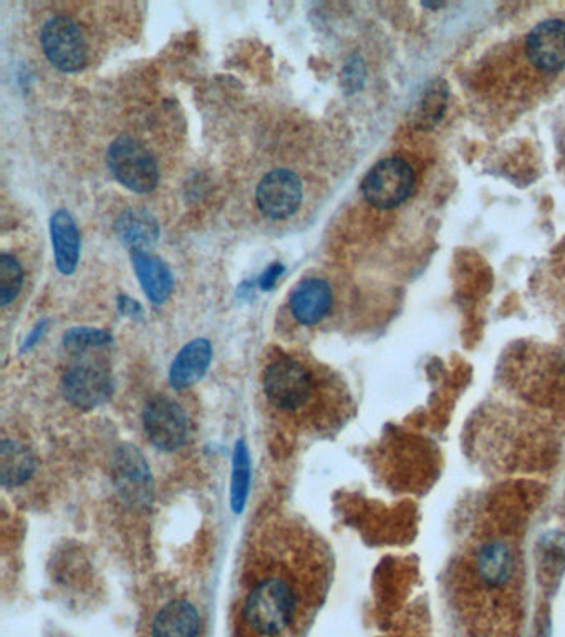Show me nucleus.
I'll use <instances>...</instances> for the list:
<instances>
[{
  "mask_svg": "<svg viewBox=\"0 0 565 637\" xmlns=\"http://www.w3.org/2000/svg\"><path fill=\"white\" fill-rule=\"evenodd\" d=\"M24 273L14 257H0V304L9 305L21 292Z\"/></svg>",
  "mask_w": 565,
  "mask_h": 637,
  "instance_id": "22",
  "label": "nucleus"
},
{
  "mask_svg": "<svg viewBox=\"0 0 565 637\" xmlns=\"http://www.w3.org/2000/svg\"><path fill=\"white\" fill-rule=\"evenodd\" d=\"M334 304V295L327 280L311 277L297 284L289 299L290 312L297 323L315 326L327 317Z\"/></svg>",
  "mask_w": 565,
  "mask_h": 637,
  "instance_id": "11",
  "label": "nucleus"
},
{
  "mask_svg": "<svg viewBox=\"0 0 565 637\" xmlns=\"http://www.w3.org/2000/svg\"><path fill=\"white\" fill-rule=\"evenodd\" d=\"M115 229L123 245L131 251H147L160 238L156 220L145 210L125 211L116 221Z\"/></svg>",
  "mask_w": 565,
  "mask_h": 637,
  "instance_id": "15",
  "label": "nucleus"
},
{
  "mask_svg": "<svg viewBox=\"0 0 565 637\" xmlns=\"http://www.w3.org/2000/svg\"><path fill=\"white\" fill-rule=\"evenodd\" d=\"M145 432L156 449L175 452L188 440L189 422L185 409L170 397H154L145 409Z\"/></svg>",
  "mask_w": 565,
  "mask_h": 637,
  "instance_id": "6",
  "label": "nucleus"
},
{
  "mask_svg": "<svg viewBox=\"0 0 565 637\" xmlns=\"http://www.w3.org/2000/svg\"><path fill=\"white\" fill-rule=\"evenodd\" d=\"M302 183L290 170H274L261 179L255 193L259 210L271 220H287L301 208Z\"/></svg>",
  "mask_w": 565,
  "mask_h": 637,
  "instance_id": "8",
  "label": "nucleus"
},
{
  "mask_svg": "<svg viewBox=\"0 0 565 637\" xmlns=\"http://www.w3.org/2000/svg\"><path fill=\"white\" fill-rule=\"evenodd\" d=\"M116 182L135 193H150L160 182V168L153 154L135 138L122 137L113 141L106 154Z\"/></svg>",
  "mask_w": 565,
  "mask_h": 637,
  "instance_id": "3",
  "label": "nucleus"
},
{
  "mask_svg": "<svg viewBox=\"0 0 565 637\" xmlns=\"http://www.w3.org/2000/svg\"><path fill=\"white\" fill-rule=\"evenodd\" d=\"M448 90L447 84L441 80L429 84L428 88L423 91L422 100L416 107L415 120L419 128H431L440 122L447 110Z\"/></svg>",
  "mask_w": 565,
  "mask_h": 637,
  "instance_id": "19",
  "label": "nucleus"
},
{
  "mask_svg": "<svg viewBox=\"0 0 565 637\" xmlns=\"http://www.w3.org/2000/svg\"><path fill=\"white\" fill-rule=\"evenodd\" d=\"M53 254L60 273L74 274L80 258V233L77 223L68 211L59 210L50 220Z\"/></svg>",
  "mask_w": 565,
  "mask_h": 637,
  "instance_id": "12",
  "label": "nucleus"
},
{
  "mask_svg": "<svg viewBox=\"0 0 565 637\" xmlns=\"http://www.w3.org/2000/svg\"><path fill=\"white\" fill-rule=\"evenodd\" d=\"M113 478L116 488L128 503L147 507L153 497L150 470L147 460L135 447L125 445L115 453Z\"/></svg>",
  "mask_w": 565,
  "mask_h": 637,
  "instance_id": "9",
  "label": "nucleus"
},
{
  "mask_svg": "<svg viewBox=\"0 0 565 637\" xmlns=\"http://www.w3.org/2000/svg\"><path fill=\"white\" fill-rule=\"evenodd\" d=\"M62 389L66 400L77 409H97L112 396V374L100 362H77L63 374Z\"/></svg>",
  "mask_w": 565,
  "mask_h": 637,
  "instance_id": "7",
  "label": "nucleus"
},
{
  "mask_svg": "<svg viewBox=\"0 0 565 637\" xmlns=\"http://www.w3.org/2000/svg\"><path fill=\"white\" fill-rule=\"evenodd\" d=\"M43 53L53 67L62 72H78L87 63V42L80 27L71 17L50 18L40 34Z\"/></svg>",
  "mask_w": 565,
  "mask_h": 637,
  "instance_id": "5",
  "label": "nucleus"
},
{
  "mask_svg": "<svg viewBox=\"0 0 565 637\" xmlns=\"http://www.w3.org/2000/svg\"><path fill=\"white\" fill-rule=\"evenodd\" d=\"M527 57L539 71L565 68V22L545 21L527 36Z\"/></svg>",
  "mask_w": 565,
  "mask_h": 637,
  "instance_id": "10",
  "label": "nucleus"
},
{
  "mask_svg": "<svg viewBox=\"0 0 565 637\" xmlns=\"http://www.w3.org/2000/svg\"><path fill=\"white\" fill-rule=\"evenodd\" d=\"M112 336L106 330L91 329V327H75L66 330L63 336V346L75 355H84L90 350L110 346Z\"/></svg>",
  "mask_w": 565,
  "mask_h": 637,
  "instance_id": "20",
  "label": "nucleus"
},
{
  "mask_svg": "<svg viewBox=\"0 0 565 637\" xmlns=\"http://www.w3.org/2000/svg\"><path fill=\"white\" fill-rule=\"evenodd\" d=\"M415 189V172L402 158H385L362 182L363 198L377 210H393Z\"/></svg>",
  "mask_w": 565,
  "mask_h": 637,
  "instance_id": "4",
  "label": "nucleus"
},
{
  "mask_svg": "<svg viewBox=\"0 0 565 637\" xmlns=\"http://www.w3.org/2000/svg\"><path fill=\"white\" fill-rule=\"evenodd\" d=\"M264 575L252 583L246 596L244 623L261 637H276L292 624L299 602L297 578L286 560L265 563Z\"/></svg>",
  "mask_w": 565,
  "mask_h": 637,
  "instance_id": "1",
  "label": "nucleus"
},
{
  "mask_svg": "<svg viewBox=\"0 0 565 637\" xmlns=\"http://www.w3.org/2000/svg\"><path fill=\"white\" fill-rule=\"evenodd\" d=\"M198 630V611L183 599L164 607L153 623V637H196Z\"/></svg>",
  "mask_w": 565,
  "mask_h": 637,
  "instance_id": "16",
  "label": "nucleus"
},
{
  "mask_svg": "<svg viewBox=\"0 0 565 637\" xmlns=\"http://www.w3.org/2000/svg\"><path fill=\"white\" fill-rule=\"evenodd\" d=\"M315 380L312 372L293 358H279L264 372V394L274 409L304 415L314 400Z\"/></svg>",
  "mask_w": 565,
  "mask_h": 637,
  "instance_id": "2",
  "label": "nucleus"
},
{
  "mask_svg": "<svg viewBox=\"0 0 565 637\" xmlns=\"http://www.w3.org/2000/svg\"><path fill=\"white\" fill-rule=\"evenodd\" d=\"M36 469L32 453L14 440H2L0 447V475L5 487H18L30 478Z\"/></svg>",
  "mask_w": 565,
  "mask_h": 637,
  "instance_id": "17",
  "label": "nucleus"
},
{
  "mask_svg": "<svg viewBox=\"0 0 565 637\" xmlns=\"http://www.w3.org/2000/svg\"><path fill=\"white\" fill-rule=\"evenodd\" d=\"M131 261L148 299L156 305L166 302L175 286L170 267L147 251H131Z\"/></svg>",
  "mask_w": 565,
  "mask_h": 637,
  "instance_id": "14",
  "label": "nucleus"
},
{
  "mask_svg": "<svg viewBox=\"0 0 565 637\" xmlns=\"http://www.w3.org/2000/svg\"><path fill=\"white\" fill-rule=\"evenodd\" d=\"M251 462H249L248 449L244 441L238 444L235 453V472H233V508L235 512H242L246 498H248L249 476H251Z\"/></svg>",
  "mask_w": 565,
  "mask_h": 637,
  "instance_id": "21",
  "label": "nucleus"
},
{
  "mask_svg": "<svg viewBox=\"0 0 565 637\" xmlns=\"http://www.w3.org/2000/svg\"><path fill=\"white\" fill-rule=\"evenodd\" d=\"M213 359V347L210 340L194 339L186 344L176 355L170 371V382L175 389H186L201 380Z\"/></svg>",
  "mask_w": 565,
  "mask_h": 637,
  "instance_id": "13",
  "label": "nucleus"
},
{
  "mask_svg": "<svg viewBox=\"0 0 565 637\" xmlns=\"http://www.w3.org/2000/svg\"><path fill=\"white\" fill-rule=\"evenodd\" d=\"M478 571L489 586H501L511 578L513 557L503 544H489L478 554Z\"/></svg>",
  "mask_w": 565,
  "mask_h": 637,
  "instance_id": "18",
  "label": "nucleus"
},
{
  "mask_svg": "<svg viewBox=\"0 0 565 637\" xmlns=\"http://www.w3.org/2000/svg\"><path fill=\"white\" fill-rule=\"evenodd\" d=\"M282 273V264H271V266L264 271V274H262L261 280H259V284H261L262 291H271V289H273L274 286H276L277 279H279L280 274Z\"/></svg>",
  "mask_w": 565,
  "mask_h": 637,
  "instance_id": "23",
  "label": "nucleus"
}]
</instances>
